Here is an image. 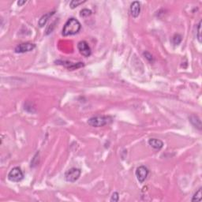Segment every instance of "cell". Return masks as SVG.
<instances>
[{
  "label": "cell",
  "mask_w": 202,
  "mask_h": 202,
  "mask_svg": "<svg viewBox=\"0 0 202 202\" xmlns=\"http://www.w3.org/2000/svg\"><path fill=\"white\" fill-rule=\"evenodd\" d=\"M81 174V171L80 169L76 168V167L71 168L65 173L66 181L70 182V183H74L79 178Z\"/></svg>",
  "instance_id": "cell-4"
},
{
  "label": "cell",
  "mask_w": 202,
  "mask_h": 202,
  "mask_svg": "<svg viewBox=\"0 0 202 202\" xmlns=\"http://www.w3.org/2000/svg\"><path fill=\"white\" fill-rule=\"evenodd\" d=\"M54 14H55V12L53 11V12H49L48 13V14L43 15V16L41 18V19H40V21H39V25H40L41 27L44 26V25H46L47 21H48V19H49V18H51Z\"/></svg>",
  "instance_id": "cell-11"
},
{
  "label": "cell",
  "mask_w": 202,
  "mask_h": 202,
  "mask_svg": "<svg viewBox=\"0 0 202 202\" xmlns=\"http://www.w3.org/2000/svg\"><path fill=\"white\" fill-rule=\"evenodd\" d=\"M190 121L196 128H197L200 130H201V121H200L198 116L193 114V115H191L190 117Z\"/></svg>",
  "instance_id": "cell-10"
},
{
  "label": "cell",
  "mask_w": 202,
  "mask_h": 202,
  "mask_svg": "<svg viewBox=\"0 0 202 202\" xmlns=\"http://www.w3.org/2000/svg\"><path fill=\"white\" fill-rule=\"evenodd\" d=\"M201 190L202 189L200 188L194 193V195L193 196V198H192V201H200L201 200Z\"/></svg>",
  "instance_id": "cell-12"
},
{
  "label": "cell",
  "mask_w": 202,
  "mask_h": 202,
  "mask_svg": "<svg viewBox=\"0 0 202 202\" xmlns=\"http://www.w3.org/2000/svg\"><path fill=\"white\" fill-rule=\"evenodd\" d=\"M77 49L80 51L81 55L84 57H88L91 55L92 51L90 48L89 45L86 41H80L77 44Z\"/></svg>",
  "instance_id": "cell-5"
},
{
  "label": "cell",
  "mask_w": 202,
  "mask_h": 202,
  "mask_svg": "<svg viewBox=\"0 0 202 202\" xmlns=\"http://www.w3.org/2000/svg\"><path fill=\"white\" fill-rule=\"evenodd\" d=\"M148 170L144 166L137 167L136 170V176H137V180L141 183H144L146 178L148 177Z\"/></svg>",
  "instance_id": "cell-7"
},
{
  "label": "cell",
  "mask_w": 202,
  "mask_h": 202,
  "mask_svg": "<svg viewBox=\"0 0 202 202\" xmlns=\"http://www.w3.org/2000/svg\"><path fill=\"white\" fill-rule=\"evenodd\" d=\"M172 41L174 45H178L182 41V36L179 35V34H175V35L173 37Z\"/></svg>",
  "instance_id": "cell-13"
},
{
  "label": "cell",
  "mask_w": 202,
  "mask_h": 202,
  "mask_svg": "<svg viewBox=\"0 0 202 202\" xmlns=\"http://www.w3.org/2000/svg\"><path fill=\"white\" fill-rule=\"evenodd\" d=\"M36 48V45L32 43H23L19 44L15 48V52L16 53H25L31 51Z\"/></svg>",
  "instance_id": "cell-6"
},
{
  "label": "cell",
  "mask_w": 202,
  "mask_h": 202,
  "mask_svg": "<svg viewBox=\"0 0 202 202\" xmlns=\"http://www.w3.org/2000/svg\"><path fill=\"white\" fill-rule=\"evenodd\" d=\"M148 144H149V145H151V147H153V148L157 150L161 149L162 148H163V146H164V143H163V141L159 140V139H156V138L149 139Z\"/></svg>",
  "instance_id": "cell-9"
},
{
  "label": "cell",
  "mask_w": 202,
  "mask_h": 202,
  "mask_svg": "<svg viewBox=\"0 0 202 202\" xmlns=\"http://www.w3.org/2000/svg\"><path fill=\"white\" fill-rule=\"evenodd\" d=\"M144 56L146 57V58L148 60V61L153 62V55H151V54H149L148 52H144Z\"/></svg>",
  "instance_id": "cell-18"
},
{
  "label": "cell",
  "mask_w": 202,
  "mask_h": 202,
  "mask_svg": "<svg viewBox=\"0 0 202 202\" xmlns=\"http://www.w3.org/2000/svg\"><path fill=\"white\" fill-rule=\"evenodd\" d=\"M81 28V23L79 22L78 20L75 19V18H71L66 22L65 25L62 28V33L64 37L75 35L79 32Z\"/></svg>",
  "instance_id": "cell-1"
},
{
  "label": "cell",
  "mask_w": 202,
  "mask_h": 202,
  "mask_svg": "<svg viewBox=\"0 0 202 202\" xmlns=\"http://www.w3.org/2000/svg\"><path fill=\"white\" fill-rule=\"evenodd\" d=\"M24 178V174H23L22 170L20 167H15L8 174V178L10 181L14 182V183H18L21 182Z\"/></svg>",
  "instance_id": "cell-3"
},
{
  "label": "cell",
  "mask_w": 202,
  "mask_h": 202,
  "mask_svg": "<svg viewBox=\"0 0 202 202\" xmlns=\"http://www.w3.org/2000/svg\"><path fill=\"white\" fill-rule=\"evenodd\" d=\"M91 14H92V11H90V10L83 9L82 11H81V14H80V15H81V17H84V18H86V17L90 16Z\"/></svg>",
  "instance_id": "cell-16"
},
{
  "label": "cell",
  "mask_w": 202,
  "mask_h": 202,
  "mask_svg": "<svg viewBox=\"0 0 202 202\" xmlns=\"http://www.w3.org/2000/svg\"><path fill=\"white\" fill-rule=\"evenodd\" d=\"M130 14H131L132 17L134 18H137L140 14V12H141V5H140V2H137V1H134L133 3L130 6Z\"/></svg>",
  "instance_id": "cell-8"
},
{
  "label": "cell",
  "mask_w": 202,
  "mask_h": 202,
  "mask_svg": "<svg viewBox=\"0 0 202 202\" xmlns=\"http://www.w3.org/2000/svg\"><path fill=\"white\" fill-rule=\"evenodd\" d=\"M25 2H26V1H25V0H24V1H18V5L19 6H22L23 4H25Z\"/></svg>",
  "instance_id": "cell-19"
},
{
  "label": "cell",
  "mask_w": 202,
  "mask_h": 202,
  "mask_svg": "<svg viewBox=\"0 0 202 202\" xmlns=\"http://www.w3.org/2000/svg\"><path fill=\"white\" fill-rule=\"evenodd\" d=\"M112 118L110 116H96L88 120V125L93 127H102L110 123Z\"/></svg>",
  "instance_id": "cell-2"
},
{
  "label": "cell",
  "mask_w": 202,
  "mask_h": 202,
  "mask_svg": "<svg viewBox=\"0 0 202 202\" xmlns=\"http://www.w3.org/2000/svg\"><path fill=\"white\" fill-rule=\"evenodd\" d=\"M197 40L200 43H201V21H200L197 26Z\"/></svg>",
  "instance_id": "cell-15"
},
{
  "label": "cell",
  "mask_w": 202,
  "mask_h": 202,
  "mask_svg": "<svg viewBox=\"0 0 202 202\" xmlns=\"http://www.w3.org/2000/svg\"><path fill=\"white\" fill-rule=\"evenodd\" d=\"M118 200H119V194H118V193H117V192H114V193H113L112 196H111V202H117L118 201Z\"/></svg>",
  "instance_id": "cell-17"
},
{
  "label": "cell",
  "mask_w": 202,
  "mask_h": 202,
  "mask_svg": "<svg viewBox=\"0 0 202 202\" xmlns=\"http://www.w3.org/2000/svg\"><path fill=\"white\" fill-rule=\"evenodd\" d=\"M84 2H85V1H80V0H73V1H71V7L72 8V9H74V8H75V7L78 6L79 5H81V4L84 3Z\"/></svg>",
  "instance_id": "cell-14"
}]
</instances>
